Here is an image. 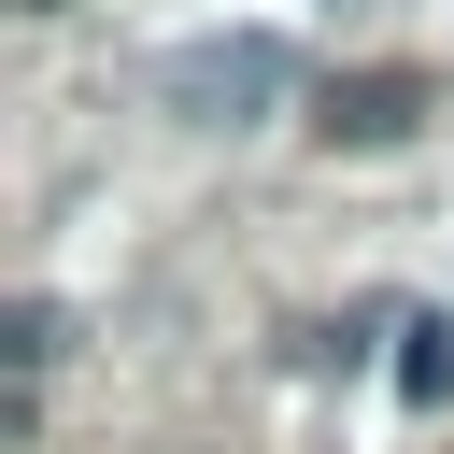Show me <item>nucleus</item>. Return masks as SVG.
<instances>
[{"label": "nucleus", "mask_w": 454, "mask_h": 454, "mask_svg": "<svg viewBox=\"0 0 454 454\" xmlns=\"http://www.w3.org/2000/svg\"><path fill=\"white\" fill-rule=\"evenodd\" d=\"M284 85H298V57H284L270 28H213V43H170V57H156V99H170L184 128H270Z\"/></svg>", "instance_id": "f257e3e1"}, {"label": "nucleus", "mask_w": 454, "mask_h": 454, "mask_svg": "<svg viewBox=\"0 0 454 454\" xmlns=\"http://www.w3.org/2000/svg\"><path fill=\"white\" fill-rule=\"evenodd\" d=\"M411 128H426V71H340L312 99V142H355V156L369 142H411Z\"/></svg>", "instance_id": "f03ea898"}, {"label": "nucleus", "mask_w": 454, "mask_h": 454, "mask_svg": "<svg viewBox=\"0 0 454 454\" xmlns=\"http://www.w3.org/2000/svg\"><path fill=\"white\" fill-rule=\"evenodd\" d=\"M397 397H411V411L454 397V312H411V326H397Z\"/></svg>", "instance_id": "7ed1b4c3"}, {"label": "nucleus", "mask_w": 454, "mask_h": 454, "mask_svg": "<svg viewBox=\"0 0 454 454\" xmlns=\"http://www.w3.org/2000/svg\"><path fill=\"white\" fill-rule=\"evenodd\" d=\"M0 355H14V383H43V369L71 355V312H57V298H14V312H0Z\"/></svg>", "instance_id": "20e7f679"}]
</instances>
